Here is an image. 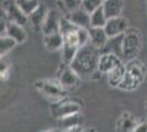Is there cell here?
I'll return each instance as SVG.
<instances>
[{"label":"cell","instance_id":"obj_1","mask_svg":"<svg viewBox=\"0 0 147 132\" xmlns=\"http://www.w3.org/2000/svg\"><path fill=\"white\" fill-rule=\"evenodd\" d=\"M100 55V50L89 42L78 50L70 66L80 78L91 79L92 75L98 70Z\"/></svg>","mask_w":147,"mask_h":132},{"label":"cell","instance_id":"obj_2","mask_svg":"<svg viewBox=\"0 0 147 132\" xmlns=\"http://www.w3.org/2000/svg\"><path fill=\"white\" fill-rule=\"evenodd\" d=\"M145 74H146L145 64L142 63L137 58L131 60L125 65V75L119 88L127 91L135 90L143 83Z\"/></svg>","mask_w":147,"mask_h":132},{"label":"cell","instance_id":"obj_3","mask_svg":"<svg viewBox=\"0 0 147 132\" xmlns=\"http://www.w3.org/2000/svg\"><path fill=\"white\" fill-rule=\"evenodd\" d=\"M34 85L41 94L53 102L67 97V90L61 86V84L57 79H52V78L40 79L36 81Z\"/></svg>","mask_w":147,"mask_h":132},{"label":"cell","instance_id":"obj_4","mask_svg":"<svg viewBox=\"0 0 147 132\" xmlns=\"http://www.w3.org/2000/svg\"><path fill=\"white\" fill-rule=\"evenodd\" d=\"M141 34L137 29H129L123 37V57L126 60H134L141 50Z\"/></svg>","mask_w":147,"mask_h":132},{"label":"cell","instance_id":"obj_5","mask_svg":"<svg viewBox=\"0 0 147 132\" xmlns=\"http://www.w3.org/2000/svg\"><path fill=\"white\" fill-rule=\"evenodd\" d=\"M51 113L55 119L59 120L66 116L73 114L76 112H80L81 110V105L78 101L69 99V98H64L55 102H52L51 105Z\"/></svg>","mask_w":147,"mask_h":132},{"label":"cell","instance_id":"obj_6","mask_svg":"<svg viewBox=\"0 0 147 132\" xmlns=\"http://www.w3.org/2000/svg\"><path fill=\"white\" fill-rule=\"evenodd\" d=\"M56 79L61 84L66 90L76 89L79 86L80 78L78 74L73 69V67L66 63H61L56 73Z\"/></svg>","mask_w":147,"mask_h":132},{"label":"cell","instance_id":"obj_7","mask_svg":"<svg viewBox=\"0 0 147 132\" xmlns=\"http://www.w3.org/2000/svg\"><path fill=\"white\" fill-rule=\"evenodd\" d=\"M2 8H3V11L6 13L9 21L18 23L22 26H24L28 23L29 17L25 16L23 11L20 9V7L18 6L16 0H3Z\"/></svg>","mask_w":147,"mask_h":132},{"label":"cell","instance_id":"obj_8","mask_svg":"<svg viewBox=\"0 0 147 132\" xmlns=\"http://www.w3.org/2000/svg\"><path fill=\"white\" fill-rule=\"evenodd\" d=\"M104 30L109 38L121 35L129 30V22L125 18H123L122 16L111 18V19H108V22L104 26Z\"/></svg>","mask_w":147,"mask_h":132},{"label":"cell","instance_id":"obj_9","mask_svg":"<svg viewBox=\"0 0 147 132\" xmlns=\"http://www.w3.org/2000/svg\"><path fill=\"white\" fill-rule=\"evenodd\" d=\"M61 17L59 16V12L55 9L49 10L47 17L45 19V22L42 28V32L44 35L52 34V33H57L61 29Z\"/></svg>","mask_w":147,"mask_h":132},{"label":"cell","instance_id":"obj_10","mask_svg":"<svg viewBox=\"0 0 147 132\" xmlns=\"http://www.w3.org/2000/svg\"><path fill=\"white\" fill-rule=\"evenodd\" d=\"M123 37L124 34L108 39L107 43L100 50V54H114L119 57H123Z\"/></svg>","mask_w":147,"mask_h":132},{"label":"cell","instance_id":"obj_11","mask_svg":"<svg viewBox=\"0 0 147 132\" xmlns=\"http://www.w3.org/2000/svg\"><path fill=\"white\" fill-rule=\"evenodd\" d=\"M138 123L137 119L129 111L123 112L115 122V131L117 132H132L136 125Z\"/></svg>","mask_w":147,"mask_h":132},{"label":"cell","instance_id":"obj_12","mask_svg":"<svg viewBox=\"0 0 147 132\" xmlns=\"http://www.w3.org/2000/svg\"><path fill=\"white\" fill-rule=\"evenodd\" d=\"M66 18L79 28H84V29L88 30L91 26L90 25V13L87 12L86 10H84L81 7L75 11L68 12Z\"/></svg>","mask_w":147,"mask_h":132},{"label":"cell","instance_id":"obj_13","mask_svg":"<svg viewBox=\"0 0 147 132\" xmlns=\"http://www.w3.org/2000/svg\"><path fill=\"white\" fill-rule=\"evenodd\" d=\"M120 64H122L121 57L114 54H101L99 60L98 69L102 74H108L110 70L115 68Z\"/></svg>","mask_w":147,"mask_h":132},{"label":"cell","instance_id":"obj_14","mask_svg":"<svg viewBox=\"0 0 147 132\" xmlns=\"http://www.w3.org/2000/svg\"><path fill=\"white\" fill-rule=\"evenodd\" d=\"M47 13H49V9L44 6L43 3H41L36 10L29 16V22L35 31H42V28H43L46 17H47Z\"/></svg>","mask_w":147,"mask_h":132},{"label":"cell","instance_id":"obj_15","mask_svg":"<svg viewBox=\"0 0 147 132\" xmlns=\"http://www.w3.org/2000/svg\"><path fill=\"white\" fill-rule=\"evenodd\" d=\"M88 32H89L90 43L94 45L97 49L101 50L109 39L104 28H89Z\"/></svg>","mask_w":147,"mask_h":132},{"label":"cell","instance_id":"obj_16","mask_svg":"<svg viewBox=\"0 0 147 132\" xmlns=\"http://www.w3.org/2000/svg\"><path fill=\"white\" fill-rule=\"evenodd\" d=\"M124 7V0H105L102 3V8L108 19L120 17Z\"/></svg>","mask_w":147,"mask_h":132},{"label":"cell","instance_id":"obj_17","mask_svg":"<svg viewBox=\"0 0 147 132\" xmlns=\"http://www.w3.org/2000/svg\"><path fill=\"white\" fill-rule=\"evenodd\" d=\"M6 35L13 39L17 42V44L23 43L25 40H26V32L23 29V26L18 24V23L11 22V21H8Z\"/></svg>","mask_w":147,"mask_h":132},{"label":"cell","instance_id":"obj_18","mask_svg":"<svg viewBox=\"0 0 147 132\" xmlns=\"http://www.w3.org/2000/svg\"><path fill=\"white\" fill-rule=\"evenodd\" d=\"M43 40L46 50H49V52H55V51L61 50L63 46H64V39H63L61 32L44 35Z\"/></svg>","mask_w":147,"mask_h":132},{"label":"cell","instance_id":"obj_19","mask_svg":"<svg viewBox=\"0 0 147 132\" xmlns=\"http://www.w3.org/2000/svg\"><path fill=\"white\" fill-rule=\"evenodd\" d=\"M82 122H84V116L81 114V112H76L58 120V126L61 130H65V129L81 127Z\"/></svg>","mask_w":147,"mask_h":132},{"label":"cell","instance_id":"obj_20","mask_svg":"<svg viewBox=\"0 0 147 132\" xmlns=\"http://www.w3.org/2000/svg\"><path fill=\"white\" fill-rule=\"evenodd\" d=\"M125 75V65L120 64L115 68H113L107 74V81L111 87H120L121 83Z\"/></svg>","mask_w":147,"mask_h":132},{"label":"cell","instance_id":"obj_21","mask_svg":"<svg viewBox=\"0 0 147 132\" xmlns=\"http://www.w3.org/2000/svg\"><path fill=\"white\" fill-rule=\"evenodd\" d=\"M108 22V18L104 13L102 6L90 14V28H104Z\"/></svg>","mask_w":147,"mask_h":132},{"label":"cell","instance_id":"obj_22","mask_svg":"<svg viewBox=\"0 0 147 132\" xmlns=\"http://www.w3.org/2000/svg\"><path fill=\"white\" fill-rule=\"evenodd\" d=\"M20 9L23 11L25 16H30L36 10L38 6L41 5V2L38 0H16Z\"/></svg>","mask_w":147,"mask_h":132},{"label":"cell","instance_id":"obj_23","mask_svg":"<svg viewBox=\"0 0 147 132\" xmlns=\"http://www.w3.org/2000/svg\"><path fill=\"white\" fill-rule=\"evenodd\" d=\"M17 45V42L8 35H1L0 38V56H5L13 47Z\"/></svg>","mask_w":147,"mask_h":132},{"label":"cell","instance_id":"obj_24","mask_svg":"<svg viewBox=\"0 0 147 132\" xmlns=\"http://www.w3.org/2000/svg\"><path fill=\"white\" fill-rule=\"evenodd\" d=\"M102 0H81V8L91 14L93 11L102 6Z\"/></svg>","mask_w":147,"mask_h":132},{"label":"cell","instance_id":"obj_25","mask_svg":"<svg viewBox=\"0 0 147 132\" xmlns=\"http://www.w3.org/2000/svg\"><path fill=\"white\" fill-rule=\"evenodd\" d=\"M9 69H10V63L6 60L5 56H1L0 61V75H1V81H5L8 75H9Z\"/></svg>","mask_w":147,"mask_h":132},{"label":"cell","instance_id":"obj_26","mask_svg":"<svg viewBox=\"0 0 147 132\" xmlns=\"http://www.w3.org/2000/svg\"><path fill=\"white\" fill-rule=\"evenodd\" d=\"M68 12L75 11L81 7V0H61Z\"/></svg>","mask_w":147,"mask_h":132},{"label":"cell","instance_id":"obj_27","mask_svg":"<svg viewBox=\"0 0 147 132\" xmlns=\"http://www.w3.org/2000/svg\"><path fill=\"white\" fill-rule=\"evenodd\" d=\"M132 132H147V119L144 121H138Z\"/></svg>","mask_w":147,"mask_h":132},{"label":"cell","instance_id":"obj_28","mask_svg":"<svg viewBox=\"0 0 147 132\" xmlns=\"http://www.w3.org/2000/svg\"><path fill=\"white\" fill-rule=\"evenodd\" d=\"M82 127H76V128H70V129H65L61 130V132H81L82 131Z\"/></svg>","mask_w":147,"mask_h":132},{"label":"cell","instance_id":"obj_29","mask_svg":"<svg viewBox=\"0 0 147 132\" xmlns=\"http://www.w3.org/2000/svg\"><path fill=\"white\" fill-rule=\"evenodd\" d=\"M40 132H61V130H57V129H49V130H44V131Z\"/></svg>","mask_w":147,"mask_h":132},{"label":"cell","instance_id":"obj_30","mask_svg":"<svg viewBox=\"0 0 147 132\" xmlns=\"http://www.w3.org/2000/svg\"><path fill=\"white\" fill-rule=\"evenodd\" d=\"M81 132H96V130L93 128H88V129H82Z\"/></svg>","mask_w":147,"mask_h":132},{"label":"cell","instance_id":"obj_31","mask_svg":"<svg viewBox=\"0 0 147 132\" xmlns=\"http://www.w3.org/2000/svg\"><path fill=\"white\" fill-rule=\"evenodd\" d=\"M145 108H146V113H147V100H146V104H145Z\"/></svg>","mask_w":147,"mask_h":132},{"label":"cell","instance_id":"obj_32","mask_svg":"<svg viewBox=\"0 0 147 132\" xmlns=\"http://www.w3.org/2000/svg\"><path fill=\"white\" fill-rule=\"evenodd\" d=\"M102 1H105V0H102Z\"/></svg>","mask_w":147,"mask_h":132}]
</instances>
